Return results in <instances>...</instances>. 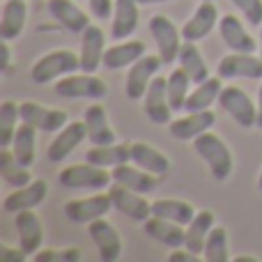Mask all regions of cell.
<instances>
[{"label":"cell","mask_w":262,"mask_h":262,"mask_svg":"<svg viewBox=\"0 0 262 262\" xmlns=\"http://www.w3.org/2000/svg\"><path fill=\"white\" fill-rule=\"evenodd\" d=\"M216 74L223 81H230V78L262 81V58L253 53H237V51H232L230 55L219 60Z\"/></svg>","instance_id":"ba28073f"},{"label":"cell","mask_w":262,"mask_h":262,"mask_svg":"<svg viewBox=\"0 0 262 262\" xmlns=\"http://www.w3.org/2000/svg\"><path fill=\"white\" fill-rule=\"evenodd\" d=\"M168 260L170 262H198L200 255L193 253V251H189V249H184V251H172Z\"/></svg>","instance_id":"7bdbcfd3"},{"label":"cell","mask_w":262,"mask_h":262,"mask_svg":"<svg viewBox=\"0 0 262 262\" xmlns=\"http://www.w3.org/2000/svg\"><path fill=\"white\" fill-rule=\"evenodd\" d=\"M88 235L95 242L97 251H99V258L104 262H115L122 255V239H120L118 230L104 216L88 223Z\"/></svg>","instance_id":"8fae6325"},{"label":"cell","mask_w":262,"mask_h":262,"mask_svg":"<svg viewBox=\"0 0 262 262\" xmlns=\"http://www.w3.org/2000/svg\"><path fill=\"white\" fill-rule=\"evenodd\" d=\"M255 127L262 129V85H260V92H258V124Z\"/></svg>","instance_id":"ee69618b"},{"label":"cell","mask_w":262,"mask_h":262,"mask_svg":"<svg viewBox=\"0 0 262 262\" xmlns=\"http://www.w3.org/2000/svg\"><path fill=\"white\" fill-rule=\"evenodd\" d=\"M214 228V212L203 209V212H195L193 221L186 226V239H184V249L193 251V253H203L205 251V242L207 235Z\"/></svg>","instance_id":"1f68e13d"},{"label":"cell","mask_w":262,"mask_h":262,"mask_svg":"<svg viewBox=\"0 0 262 262\" xmlns=\"http://www.w3.org/2000/svg\"><path fill=\"white\" fill-rule=\"evenodd\" d=\"M16 232H18V246L26 251L28 255H35L37 251H41L44 244V226H41L39 216L32 214V209L16 214Z\"/></svg>","instance_id":"d6986e66"},{"label":"cell","mask_w":262,"mask_h":262,"mask_svg":"<svg viewBox=\"0 0 262 262\" xmlns=\"http://www.w3.org/2000/svg\"><path fill=\"white\" fill-rule=\"evenodd\" d=\"M111 175L106 168L95 166V163L85 161V163H74V166H67L64 170H60L58 182L64 186V189H88V191H101L106 186H111Z\"/></svg>","instance_id":"3957f363"},{"label":"cell","mask_w":262,"mask_h":262,"mask_svg":"<svg viewBox=\"0 0 262 262\" xmlns=\"http://www.w3.org/2000/svg\"><path fill=\"white\" fill-rule=\"evenodd\" d=\"M157 3H168V0H138V5H157Z\"/></svg>","instance_id":"bcb514c9"},{"label":"cell","mask_w":262,"mask_h":262,"mask_svg":"<svg viewBox=\"0 0 262 262\" xmlns=\"http://www.w3.org/2000/svg\"><path fill=\"white\" fill-rule=\"evenodd\" d=\"M28 16V5L26 0H5L3 5V16H0V37L5 41L16 39L26 28Z\"/></svg>","instance_id":"484cf974"},{"label":"cell","mask_w":262,"mask_h":262,"mask_svg":"<svg viewBox=\"0 0 262 262\" xmlns=\"http://www.w3.org/2000/svg\"><path fill=\"white\" fill-rule=\"evenodd\" d=\"M88 5H90V12L101 21L111 18V14L115 9V0H88Z\"/></svg>","instance_id":"60d3db41"},{"label":"cell","mask_w":262,"mask_h":262,"mask_svg":"<svg viewBox=\"0 0 262 262\" xmlns=\"http://www.w3.org/2000/svg\"><path fill=\"white\" fill-rule=\"evenodd\" d=\"M214 122H216V115L209 108L207 111H186V115H182V118L172 120L168 124V131L177 140H193L200 134L212 129Z\"/></svg>","instance_id":"2e32d148"},{"label":"cell","mask_w":262,"mask_h":262,"mask_svg":"<svg viewBox=\"0 0 262 262\" xmlns=\"http://www.w3.org/2000/svg\"><path fill=\"white\" fill-rule=\"evenodd\" d=\"M205 260L207 262H228V230L223 226H214L212 232L207 235L205 242V251H203Z\"/></svg>","instance_id":"8d00e7d4"},{"label":"cell","mask_w":262,"mask_h":262,"mask_svg":"<svg viewBox=\"0 0 262 262\" xmlns=\"http://www.w3.org/2000/svg\"><path fill=\"white\" fill-rule=\"evenodd\" d=\"M12 152L23 168H30L37 157V127H32L28 122L18 124L12 140Z\"/></svg>","instance_id":"4dcf8cb0"},{"label":"cell","mask_w":262,"mask_h":262,"mask_svg":"<svg viewBox=\"0 0 262 262\" xmlns=\"http://www.w3.org/2000/svg\"><path fill=\"white\" fill-rule=\"evenodd\" d=\"M85 127L88 138L92 145H113L115 143V131L108 124V115L101 104H90L85 108Z\"/></svg>","instance_id":"d4e9b609"},{"label":"cell","mask_w":262,"mask_h":262,"mask_svg":"<svg viewBox=\"0 0 262 262\" xmlns=\"http://www.w3.org/2000/svg\"><path fill=\"white\" fill-rule=\"evenodd\" d=\"M138 28V0H115L111 37L118 41L129 39V35Z\"/></svg>","instance_id":"cb8c5ba5"},{"label":"cell","mask_w":262,"mask_h":262,"mask_svg":"<svg viewBox=\"0 0 262 262\" xmlns=\"http://www.w3.org/2000/svg\"><path fill=\"white\" fill-rule=\"evenodd\" d=\"M258 186H260V191H262V170H260V177H258Z\"/></svg>","instance_id":"c3c4849f"},{"label":"cell","mask_w":262,"mask_h":262,"mask_svg":"<svg viewBox=\"0 0 262 262\" xmlns=\"http://www.w3.org/2000/svg\"><path fill=\"white\" fill-rule=\"evenodd\" d=\"M219 104L239 127L251 129L258 124V106L251 101V97L242 88L226 85L221 90V95H219Z\"/></svg>","instance_id":"5b68a950"},{"label":"cell","mask_w":262,"mask_h":262,"mask_svg":"<svg viewBox=\"0 0 262 262\" xmlns=\"http://www.w3.org/2000/svg\"><path fill=\"white\" fill-rule=\"evenodd\" d=\"M111 175H113V182L127 186V189L136 191V193H149V191H154V186H157V175L138 168L136 163L129 166V161L111 168Z\"/></svg>","instance_id":"603a6c76"},{"label":"cell","mask_w":262,"mask_h":262,"mask_svg":"<svg viewBox=\"0 0 262 262\" xmlns=\"http://www.w3.org/2000/svg\"><path fill=\"white\" fill-rule=\"evenodd\" d=\"M0 175L14 189H21V186L32 182V175L28 172V168H23L16 161L14 152H7V147H3V152H0Z\"/></svg>","instance_id":"e575fe53"},{"label":"cell","mask_w":262,"mask_h":262,"mask_svg":"<svg viewBox=\"0 0 262 262\" xmlns=\"http://www.w3.org/2000/svg\"><path fill=\"white\" fill-rule=\"evenodd\" d=\"M85 161L101 168H115L120 163L131 161V145L113 143V145H92L85 152Z\"/></svg>","instance_id":"f1b7e54d"},{"label":"cell","mask_w":262,"mask_h":262,"mask_svg":"<svg viewBox=\"0 0 262 262\" xmlns=\"http://www.w3.org/2000/svg\"><path fill=\"white\" fill-rule=\"evenodd\" d=\"M143 232L147 237H152V239H157L159 244L168 246V249H180V246H184L186 239L184 226L172 223L161 216H149L147 221H143Z\"/></svg>","instance_id":"7402d4cb"},{"label":"cell","mask_w":262,"mask_h":262,"mask_svg":"<svg viewBox=\"0 0 262 262\" xmlns=\"http://www.w3.org/2000/svg\"><path fill=\"white\" fill-rule=\"evenodd\" d=\"M76 69H81V58L74 51L60 49L51 51V53L41 55L30 69V78L37 85H46V83L60 81L67 74H74Z\"/></svg>","instance_id":"7a4b0ae2"},{"label":"cell","mask_w":262,"mask_h":262,"mask_svg":"<svg viewBox=\"0 0 262 262\" xmlns=\"http://www.w3.org/2000/svg\"><path fill=\"white\" fill-rule=\"evenodd\" d=\"M253 28L262 26V0H230Z\"/></svg>","instance_id":"ab89813d"},{"label":"cell","mask_w":262,"mask_h":262,"mask_svg":"<svg viewBox=\"0 0 262 262\" xmlns=\"http://www.w3.org/2000/svg\"><path fill=\"white\" fill-rule=\"evenodd\" d=\"M219 32H221V39L226 41V46L230 51H237V53H255V49H258L255 39L246 32V28L242 26V21L235 14L221 16V21H219Z\"/></svg>","instance_id":"ffe728a7"},{"label":"cell","mask_w":262,"mask_h":262,"mask_svg":"<svg viewBox=\"0 0 262 262\" xmlns=\"http://www.w3.org/2000/svg\"><path fill=\"white\" fill-rule=\"evenodd\" d=\"M193 149L200 159L209 166L212 177L216 180H228L232 172V152L226 143H223L221 136L212 134V131H205L198 138H193Z\"/></svg>","instance_id":"6da1fadb"},{"label":"cell","mask_w":262,"mask_h":262,"mask_svg":"<svg viewBox=\"0 0 262 262\" xmlns=\"http://www.w3.org/2000/svg\"><path fill=\"white\" fill-rule=\"evenodd\" d=\"M143 99H145L143 111L149 122H154V124L172 122L170 120L172 108H170V101H168V78L166 76H154Z\"/></svg>","instance_id":"9c48e42d"},{"label":"cell","mask_w":262,"mask_h":262,"mask_svg":"<svg viewBox=\"0 0 262 262\" xmlns=\"http://www.w3.org/2000/svg\"><path fill=\"white\" fill-rule=\"evenodd\" d=\"M161 64H163L161 55H147V53L131 64L127 81H124V92H127L129 99H134V101L143 99L149 83H152V78L157 76V72L161 69Z\"/></svg>","instance_id":"52a82bcc"},{"label":"cell","mask_w":262,"mask_h":262,"mask_svg":"<svg viewBox=\"0 0 262 262\" xmlns=\"http://www.w3.org/2000/svg\"><path fill=\"white\" fill-rule=\"evenodd\" d=\"M49 12L72 35H83L90 26V16L81 7H76L74 0H49Z\"/></svg>","instance_id":"44dd1931"},{"label":"cell","mask_w":262,"mask_h":262,"mask_svg":"<svg viewBox=\"0 0 262 262\" xmlns=\"http://www.w3.org/2000/svg\"><path fill=\"white\" fill-rule=\"evenodd\" d=\"M221 76L212 78L209 76L207 81L198 83L195 90L189 92L186 97V104H184V111H207L214 101H219V95H221Z\"/></svg>","instance_id":"836d02e7"},{"label":"cell","mask_w":262,"mask_h":262,"mask_svg":"<svg viewBox=\"0 0 262 262\" xmlns=\"http://www.w3.org/2000/svg\"><path fill=\"white\" fill-rule=\"evenodd\" d=\"M108 195H111V200H113V207L118 209L120 214L129 216L131 221L143 223L152 216V203H147V200L143 198V193H136V191H131L127 186L115 182V184L111 186Z\"/></svg>","instance_id":"30bf717a"},{"label":"cell","mask_w":262,"mask_h":262,"mask_svg":"<svg viewBox=\"0 0 262 262\" xmlns=\"http://www.w3.org/2000/svg\"><path fill=\"white\" fill-rule=\"evenodd\" d=\"M35 260L37 262H76V260H81V251L78 249H62V251L46 249V251H37Z\"/></svg>","instance_id":"f35d334b"},{"label":"cell","mask_w":262,"mask_h":262,"mask_svg":"<svg viewBox=\"0 0 262 262\" xmlns=\"http://www.w3.org/2000/svg\"><path fill=\"white\" fill-rule=\"evenodd\" d=\"M18 111H21V122H28L39 131H49V134L60 131L69 122L64 111L46 108V106L35 104V101H23V104H18Z\"/></svg>","instance_id":"7c38bea8"},{"label":"cell","mask_w":262,"mask_h":262,"mask_svg":"<svg viewBox=\"0 0 262 262\" xmlns=\"http://www.w3.org/2000/svg\"><path fill=\"white\" fill-rule=\"evenodd\" d=\"M46 193H49V184H46L44 180H32L30 184L12 191V193L5 198L3 209L5 212H9V214H18V212H26V209H35L46 200Z\"/></svg>","instance_id":"ac0fdd59"},{"label":"cell","mask_w":262,"mask_h":262,"mask_svg":"<svg viewBox=\"0 0 262 262\" xmlns=\"http://www.w3.org/2000/svg\"><path fill=\"white\" fill-rule=\"evenodd\" d=\"M189 85H191L189 74L182 67L172 69L170 76H168V101H170L172 111H184L186 97H189Z\"/></svg>","instance_id":"d590c367"},{"label":"cell","mask_w":262,"mask_h":262,"mask_svg":"<svg viewBox=\"0 0 262 262\" xmlns=\"http://www.w3.org/2000/svg\"><path fill=\"white\" fill-rule=\"evenodd\" d=\"M216 23H219V9L214 5V0H203L195 7L193 16L184 23L182 37H184V41H200L216 28Z\"/></svg>","instance_id":"e0dca14e"},{"label":"cell","mask_w":262,"mask_h":262,"mask_svg":"<svg viewBox=\"0 0 262 262\" xmlns=\"http://www.w3.org/2000/svg\"><path fill=\"white\" fill-rule=\"evenodd\" d=\"M21 118V111L14 101H3L0 106V145L3 147H9L14 140V134H16V122Z\"/></svg>","instance_id":"74e56055"},{"label":"cell","mask_w":262,"mask_h":262,"mask_svg":"<svg viewBox=\"0 0 262 262\" xmlns=\"http://www.w3.org/2000/svg\"><path fill=\"white\" fill-rule=\"evenodd\" d=\"M198 3H203V0H198Z\"/></svg>","instance_id":"681fc988"},{"label":"cell","mask_w":262,"mask_h":262,"mask_svg":"<svg viewBox=\"0 0 262 262\" xmlns=\"http://www.w3.org/2000/svg\"><path fill=\"white\" fill-rule=\"evenodd\" d=\"M177 62H180V67L189 74L193 85H198V83H203L209 78V69H207V64H205L203 53H200L198 46H195V41H182Z\"/></svg>","instance_id":"f546056e"},{"label":"cell","mask_w":262,"mask_h":262,"mask_svg":"<svg viewBox=\"0 0 262 262\" xmlns=\"http://www.w3.org/2000/svg\"><path fill=\"white\" fill-rule=\"evenodd\" d=\"M131 161L157 177L166 175L170 170V159L147 143H131Z\"/></svg>","instance_id":"4316f807"},{"label":"cell","mask_w":262,"mask_h":262,"mask_svg":"<svg viewBox=\"0 0 262 262\" xmlns=\"http://www.w3.org/2000/svg\"><path fill=\"white\" fill-rule=\"evenodd\" d=\"M152 216H161V219H168V221H172V223H180V226H189L195 216V209H193V205L184 203V200H175V198L154 200Z\"/></svg>","instance_id":"d6a6232c"},{"label":"cell","mask_w":262,"mask_h":262,"mask_svg":"<svg viewBox=\"0 0 262 262\" xmlns=\"http://www.w3.org/2000/svg\"><path fill=\"white\" fill-rule=\"evenodd\" d=\"M260 58H262V26H260Z\"/></svg>","instance_id":"7dc6e473"},{"label":"cell","mask_w":262,"mask_h":262,"mask_svg":"<svg viewBox=\"0 0 262 262\" xmlns=\"http://www.w3.org/2000/svg\"><path fill=\"white\" fill-rule=\"evenodd\" d=\"M145 55V44L140 39H129L122 44H115L111 49H106L104 53V67L106 69H122L131 67L136 60H140Z\"/></svg>","instance_id":"83f0119b"},{"label":"cell","mask_w":262,"mask_h":262,"mask_svg":"<svg viewBox=\"0 0 262 262\" xmlns=\"http://www.w3.org/2000/svg\"><path fill=\"white\" fill-rule=\"evenodd\" d=\"M55 95L62 99H104L108 85L95 74H67L55 81Z\"/></svg>","instance_id":"277c9868"},{"label":"cell","mask_w":262,"mask_h":262,"mask_svg":"<svg viewBox=\"0 0 262 262\" xmlns=\"http://www.w3.org/2000/svg\"><path fill=\"white\" fill-rule=\"evenodd\" d=\"M149 32H152L154 41H157V49H159V55H161L163 64H172L180 55V49H182V30H177L175 23L170 21L168 16L163 14H157V16L149 18Z\"/></svg>","instance_id":"8992f818"},{"label":"cell","mask_w":262,"mask_h":262,"mask_svg":"<svg viewBox=\"0 0 262 262\" xmlns=\"http://www.w3.org/2000/svg\"><path fill=\"white\" fill-rule=\"evenodd\" d=\"M235 262H258L255 258H249V255H237Z\"/></svg>","instance_id":"f6af8a7d"},{"label":"cell","mask_w":262,"mask_h":262,"mask_svg":"<svg viewBox=\"0 0 262 262\" xmlns=\"http://www.w3.org/2000/svg\"><path fill=\"white\" fill-rule=\"evenodd\" d=\"M106 53V35L99 26H88L81 35V72L95 74L99 67H104Z\"/></svg>","instance_id":"9a60e30c"},{"label":"cell","mask_w":262,"mask_h":262,"mask_svg":"<svg viewBox=\"0 0 262 262\" xmlns=\"http://www.w3.org/2000/svg\"><path fill=\"white\" fill-rule=\"evenodd\" d=\"M28 258V253L18 246V249H12V246H0V260L3 262H23Z\"/></svg>","instance_id":"b9f144b4"},{"label":"cell","mask_w":262,"mask_h":262,"mask_svg":"<svg viewBox=\"0 0 262 262\" xmlns=\"http://www.w3.org/2000/svg\"><path fill=\"white\" fill-rule=\"evenodd\" d=\"M85 138H88L85 120H83V122H67L58 134H55V138L51 140L49 149H46V157H49V161H53V163L64 161Z\"/></svg>","instance_id":"5bb4252c"},{"label":"cell","mask_w":262,"mask_h":262,"mask_svg":"<svg viewBox=\"0 0 262 262\" xmlns=\"http://www.w3.org/2000/svg\"><path fill=\"white\" fill-rule=\"evenodd\" d=\"M111 207H113L111 195L97 193V195H90V198L67 200V203H64V214H67V219L74 223H92L95 219H101L104 214H108Z\"/></svg>","instance_id":"4fadbf2b"}]
</instances>
